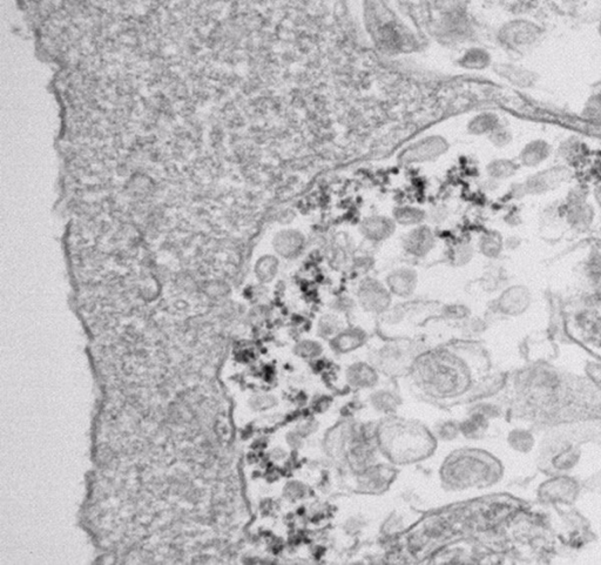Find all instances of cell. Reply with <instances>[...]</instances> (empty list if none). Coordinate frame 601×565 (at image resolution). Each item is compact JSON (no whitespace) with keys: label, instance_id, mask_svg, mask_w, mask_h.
I'll list each match as a JSON object with an SVG mask.
<instances>
[{"label":"cell","instance_id":"cell-3","mask_svg":"<svg viewBox=\"0 0 601 565\" xmlns=\"http://www.w3.org/2000/svg\"><path fill=\"white\" fill-rule=\"evenodd\" d=\"M367 360L388 378H405L424 346L416 338H370Z\"/></svg>","mask_w":601,"mask_h":565},{"label":"cell","instance_id":"cell-13","mask_svg":"<svg viewBox=\"0 0 601 565\" xmlns=\"http://www.w3.org/2000/svg\"><path fill=\"white\" fill-rule=\"evenodd\" d=\"M393 469L386 467V465H371L370 468L365 469L364 472L356 474L357 489L360 491H369L376 493L386 489L389 484Z\"/></svg>","mask_w":601,"mask_h":565},{"label":"cell","instance_id":"cell-26","mask_svg":"<svg viewBox=\"0 0 601 565\" xmlns=\"http://www.w3.org/2000/svg\"><path fill=\"white\" fill-rule=\"evenodd\" d=\"M458 432H459V423L447 421L440 423L437 427L435 435L444 439V441H451V439H454V436H457Z\"/></svg>","mask_w":601,"mask_h":565},{"label":"cell","instance_id":"cell-19","mask_svg":"<svg viewBox=\"0 0 601 565\" xmlns=\"http://www.w3.org/2000/svg\"><path fill=\"white\" fill-rule=\"evenodd\" d=\"M566 218L573 227L585 228L593 220V209L585 201H571L566 207Z\"/></svg>","mask_w":601,"mask_h":565},{"label":"cell","instance_id":"cell-5","mask_svg":"<svg viewBox=\"0 0 601 565\" xmlns=\"http://www.w3.org/2000/svg\"><path fill=\"white\" fill-rule=\"evenodd\" d=\"M353 296L357 312L367 317H381L393 306V296L381 279L376 277H360L353 287Z\"/></svg>","mask_w":601,"mask_h":565},{"label":"cell","instance_id":"cell-25","mask_svg":"<svg viewBox=\"0 0 601 565\" xmlns=\"http://www.w3.org/2000/svg\"><path fill=\"white\" fill-rule=\"evenodd\" d=\"M473 258V248L468 244H461L451 251V263L454 266H465Z\"/></svg>","mask_w":601,"mask_h":565},{"label":"cell","instance_id":"cell-6","mask_svg":"<svg viewBox=\"0 0 601 565\" xmlns=\"http://www.w3.org/2000/svg\"><path fill=\"white\" fill-rule=\"evenodd\" d=\"M384 375L367 359H353L346 364L342 371L343 385L353 392H369L384 385Z\"/></svg>","mask_w":601,"mask_h":565},{"label":"cell","instance_id":"cell-14","mask_svg":"<svg viewBox=\"0 0 601 565\" xmlns=\"http://www.w3.org/2000/svg\"><path fill=\"white\" fill-rule=\"evenodd\" d=\"M396 231V222L386 216H370L360 223V233L364 238L374 242L384 241L393 237Z\"/></svg>","mask_w":601,"mask_h":565},{"label":"cell","instance_id":"cell-17","mask_svg":"<svg viewBox=\"0 0 601 565\" xmlns=\"http://www.w3.org/2000/svg\"><path fill=\"white\" fill-rule=\"evenodd\" d=\"M325 352V343L320 338H302L292 347V353L295 354L296 357L311 362L323 359Z\"/></svg>","mask_w":601,"mask_h":565},{"label":"cell","instance_id":"cell-18","mask_svg":"<svg viewBox=\"0 0 601 565\" xmlns=\"http://www.w3.org/2000/svg\"><path fill=\"white\" fill-rule=\"evenodd\" d=\"M281 268V262L278 256L266 254L256 261V279L263 285H269L278 279Z\"/></svg>","mask_w":601,"mask_h":565},{"label":"cell","instance_id":"cell-8","mask_svg":"<svg viewBox=\"0 0 601 565\" xmlns=\"http://www.w3.org/2000/svg\"><path fill=\"white\" fill-rule=\"evenodd\" d=\"M370 340L369 331L360 324L344 328L327 345L336 357H350L365 350Z\"/></svg>","mask_w":601,"mask_h":565},{"label":"cell","instance_id":"cell-20","mask_svg":"<svg viewBox=\"0 0 601 565\" xmlns=\"http://www.w3.org/2000/svg\"><path fill=\"white\" fill-rule=\"evenodd\" d=\"M426 218L424 211L412 206H403L393 213V220L402 226H419Z\"/></svg>","mask_w":601,"mask_h":565},{"label":"cell","instance_id":"cell-16","mask_svg":"<svg viewBox=\"0 0 601 565\" xmlns=\"http://www.w3.org/2000/svg\"><path fill=\"white\" fill-rule=\"evenodd\" d=\"M447 148V145L440 138H430L428 140L421 141L419 144L409 148V151L404 153L402 159L405 162L431 161L443 154Z\"/></svg>","mask_w":601,"mask_h":565},{"label":"cell","instance_id":"cell-15","mask_svg":"<svg viewBox=\"0 0 601 565\" xmlns=\"http://www.w3.org/2000/svg\"><path fill=\"white\" fill-rule=\"evenodd\" d=\"M348 317L335 310H329L320 314L315 322V333L317 338L324 341H330L336 335L348 327Z\"/></svg>","mask_w":601,"mask_h":565},{"label":"cell","instance_id":"cell-1","mask_svg":"<svg viewBox=\"0 0 601 565\" xmlns=\"http://www.w3.org/2000/svg\"><path fill=\"white\" fill-rule=\"evenodd\" d=\"M486 359L475 345H449L425 350L405 376L412 392L435 404L465 401L486 374Z\"/></svg>","mask_w":601,"mask_h":565},{"label":"cell","instance_id":"cell-27","mask_svg":"<svg viewBox=\"0 0 601 565\" xmlns=\"http://www.w3.org/2000/svg\"><path fill=\"white\" fill-rule=\"evenodd\" d=\"M306 489L299 482L289 483L285 486V497L288 496L292 500H299L306 496Z\"/></svg>","mask_w":601,"mask_h":565},{"label":"cell","instance_id":"cell-4","mask_svg":"<svg viewBox=\"0 0 601 565\" xmlns=\"http://www.w3.org/2000/svg\"><path fill=\"white\" fill-rule=\"evenodd\" d=\"M440 305L428 301H400L393 303L386 314L379 317V329L384 338H404V329L411 331L414 326L428 317H437L440 313Z\"/></svg>","mask_w":601,"mask_h":565},{"label":"cell","instance_id":"cell-21","mask_svg":"<svg viewBox=\"0 0 601 565\" xmlns=\"http://www.w3.org/2000/svg\"><path fill=\"white\" fill-rule=\"evenodd\" d=\"M503 239L494 232H489L479 240V251L487 259H497L503 252Z\"/></svg>","mask_w":601,"mask_h":565},{"label":"cell","instance_id":"cell-22","mask_svg":"<svg viewBox=\"0 0 601 565\" xmlns=\"http://www.w3.org/2000/svg\"><path fill=\"white\" fill-rule=\"evenodd\" d=\"M471 315V310L464 303H447L440 306L438 317L447 322H464Z\"/></svg>","mask_w":601,"mask_h":565},{"label":"cell","instance_id":"cell-11","mask_svg":"<svg viewBox=\"0 0 601 565\" xmlns=\"http://www.w3.org/2000/svg\"><path fill=\"white\" fill-rule=\"evenodd\" d=\"M435 247V233L425 225L411 228L403 239L404 251L407 255L416 259H424Z\"/></svg>","mask_w":601,"mask_h":565},{"label":"cell","instance_id":"cell-23","mask_svg":"<svg viewBox=\"0 0 601 565\" xmlns=\"http://www.w3.org/2000/svg\"><path fill=\"white\" fill-rule=\"evenodd\" d=\"M550 151L545 144H532L522 151V162L527 167L539 165L548 159Z\"/></svg>","mask_w":601,"mask_h":565},{"label":"cell","instance_id":"cell-24","mask_svg":"<svg viewBox=\"0 0 601 565\" xmlns=\"http://www.w3.org/2000/svg\"><path fill=\"white\" fill-rule=\"evenodd\" d=\"M487 174L494 180H504L515 173L517 166L508 160H496L487 166Z\"/></svg>","mask_w":601,"mask_h":565},{"label":"cell","instance_id":"cell-2","mask_svg":"<svg viewBox=\"0 0 601 565\" xmlns=\"http://www.w3.org/2000/svg\"><path fill=\"white\" fill-rule=\"evenodd\" d=\"M379 451L393 463H414L430 454L433 439L428 429L418 423L386 420L376 429Z\"/></svg>","mask_w":601,"mask_h":565},{"label":"cell","instance_id":"cell-9","mask_svg":"<svg viewBox=\"0 0 601 565\" xmlns=\"http://www.w3.org/2000/svg\"><path fill=\"white\" fill-rule=\"evenodd\" d=\"M365 404L367 408L376 414L391 416L396 414L402 402L398 392L389 385L384 383L377 388L365 392Z\"/></svg>","mask_w":601,"mask_h":565},{"label":"cell","instance_id":"cell-7","mask_svg":"<svg viewBox=\"0 0 601 565\" xmlns=\"http://www.w3.org/2000/svg\"><path fill=\"white\" fill-rule=\"evenodd\" d=\"M381 280L393 294V299L400 301L414 299L419 288V274L414 267L405 265L388 270Z\"/></svg>","mask_w":601,"mask_h":565},{"label":"cell","instance_id":"cell-12","mask_svg":"<svg viewBox=\"0 0 601 565\" xmlns=\"http://www.w3.org/2000/svg\"><path fill=\"white\" fill-rule=\"evenodd\" d=\"M532 301L529 289L524 285L508 286L498 296L497 310L505 315H520L524 313Z\"/></svg>","mask_w":601,"mask_h":565},{"label":"cell","instance_id":"cell-28","mask_svg":"<svg viewBox=\"0 0 601 565\" xmlns=\"http://www.w3.org/2000/svg\"><path fill=\"white\" fill-rule=\"evenodd\" d=\"M595 198H597V201L599 202V205L601 207V188H599L597 191V194H595Z\"/></svg>","mask_w":601,"mask_h":565},{"label":"cell","instance_id":"cell-10","mask_svg":"<svg viewBox=\"0 0 601 565\" xmlns=\"http://www.w3.org/2000/svg\"><path fill=\"white\" fill-rule=\"evenodd\" d=\"M306 245V235L295 228H285L273 239V248L282 259L296 260L302 255Z\"/></svg>","mask_w":601,"mask_h":565}]
</instances>
